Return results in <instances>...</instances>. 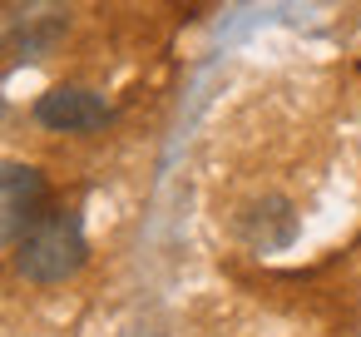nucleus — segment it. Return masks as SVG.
I'll return each instance as SVG.
<instances>
[{"mask_svg": "<svg viewBox=\"0 0 361 337\" xmlns=\"http://www.w3.org/2000/svg\"><path fill=\"white\" fill-rule=\"evenodd\" d=\"M85 263V228L70 208H45L16 243V268L30 283H65Z\"/></svg>", "mask_w": 361, "mask_h": 337, "instance_id": "obj_1", "label": "nucleus"}, {"mask_svg": "<svg viewBox=\"0 0 361 337\" xmlns=\"http://www.w3.org/2000/svg\"><path fill=\"white\" fill-rule=\"evenodd\" d=\"M45 213V174L30 164H0V248L20 243V233Z\"/></svg>", "mask_w": 361, "mask_h": 337, "instance_id": "obj_2", "label": "nucleus"}, {"mask_svg": "<svg viewBox=\"0 0 361 337\" xmlns=\"http://www.w3.org/2000/svg\"><path fill=\"white\" fill-rule=\"evenodd\" d=\"M35 119H40L45 129H55V134H90V129H104V124H109V105H104L94 90L55 85L50 95H40Z\"/></svg>", "mask_w": 361, "mask_h": 337, "instance_id": "obj_3", "label": "nucleus"}]
</instances>
